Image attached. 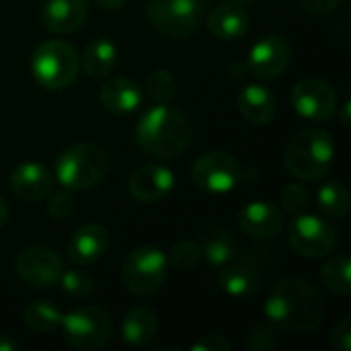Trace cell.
Listing matches in <instances>:
<instances>
[{"mask_svg":"<svg viewBox=\"0 0 351 351\" xmlns=\"http://www.w3.org/2000/svg\"><path fill=\"white\" fill-rule=\"evenodd\" d=\"M327 315L321 290L304 278H286L278 282L265 302V317L276 329L292 335L317 331Z\"/></svg>","mask_w":351,"mask_h":351,"instance_id":"1","label":"cell"},{"mask_svg":"<svg viewBox=\"0 0 351 351\" xmlns=\"http://www.w3.org/2000/svg\"><path fill=\"white\" fill-rule=\"evenodd\" d=\"M136 144L154 158H179L191 144V123L169 103H156L138 119Z\"/></svg>","mask_w":351,"mask_h":351,"instance_id":"2","label":"cell"},{"mask_svg":"<svg viewBox=\"0 0 351 351\" xmlns=\"http://www.w3.org/2000/svg\"><path fill=\"white\" fill-rule=\"evenodd\" d=\"M335 162V142L327 130L311 128L298 132L284 150L286 169L300 181H319Z\"/></svg>","mask_w":351,"mask_h":351,"instance_id":"3","label":"cell"},{"mask_svg":"<svg viewBox=\"0 0 351 351\" xmlns=\"http://www.w3.org/2000/svg\"><path fill=\"white\" fill-rule=\"evenodd\" d=\"M56 181L68 191H86L97 187L109 173L107 152L90 142H78L64 148L56 162Z\"/></svg>","mask_w":351,"mask_h":351,"instance_id":"4","label":"cell"},{"mask_svg":"<svg viewBox=\"0 0 351 351\" xmlns=\"http://www.w3.org/2000/svg\"><path fill=\"white\" fill-rule=\"evenodd\" d=\"M80 58L72 43L62 39L43 41L31 58V72L39 86L47 90H62L70 86L78 74Z\"/></svg>","mask_w":351,"mask_h":351,"instance_id":"5","label":"cell"},{"mask_svg":"<svg viewBox=\"0 0 351 351\" xmlns=\"http://www.w3.org/2000/svg\"><path fill=\"white\" fill-rule=\"evenodd\" d=\"M64 339L78 351H95L105 348L113 335V319L101 306H80L62 317Z\"/></svg>","mask_w":351,"mask_h":351,"instance_id":"6","label":"cell"},{"mask_svg":"<svg viewBox=\"0 0 351 351\" xmlns=\"http://www.w3.org/2000/svg\"><path fill=\"white\" fill-rule=\"evenodd\" d=\"M169 274V259L156 247L130 251L121 265V280L134 296H152L160 290Z\"/></svg>","mask_w":351,"mask_h":351,"instance_id":"7","label":"cell"},{"mask_svg":"<svg viewBox=\"0 0 351 351\" xmlns=\"http://www.w3.org/2000/svg\"><path fill=\"white\" fill-rule=\"evenodd\" d=\"M204 0H148L146 16L171 39L191 37L204 16Z\"/></svg>","mask_w":351,"mask_h":351,"instance_id":"8","label":"cell"},{"mask_svg":"<svg viewBox=\"0 0 351 351\" xmlns=\"http://www.w3.org/2000/svg\"><path fill=\"white\" fill-rule=\"evenodd\" d=\"M290 247L306 259H323L337 247V228L325 216L298 214L288 228Z\"/></svg>","mask_w":351,"mask_h":351,"instance_id":"9","label":"cell"},{"mask_svg":"<svg viewBox=\"0 0 351 351\" xmlns=\"http://www.w3.org/2000/svg\"><path fill=\"white\" fill-rule=\"evenodd\" d=\"M191 177L193 183L208 193H228L241 179V165L232 154L224 150H212L193 162Z\"/></svg>","mask_w":351,"mask_h":351,"instance_id":"10","label":"cell"},{"mask_svg":"<svg viewBox=\"0 0 351 351\" xmlns=\"http://www.w3.org/2000/svg\"><path fill=\"white\" fill-rule=\"evenodd\" d=\"M290 101L294 111L308 121H325L337 109V93L323 78H304L296 82Z\"/></svg>","mask_w":351,"mask_h":351,"instance_id":"11","label":"cell"},{"mask_svg":"<svg viewBox=\"0 0 351 351\" xmlns=\"http://www.w3.org/2000/svg\"><path fill=\"white\" fill-rule=\"evenodd\" d=\"M16 276L31 288H51L58 284L64 263L58 253L47 247H29L21 251L14 263Z\"/></svg>","mask_w":351,"mask_h":351,"instance_id":"12","label":"cell"},{"mask_svg":"<svg viewBox=\"0 0 351 351\" xmlns=\"http://www.w3.org/2000/svg\"><path fill=\"white\" fill-rule=\"evenodd\" d=\"M292 60V45L282 35L261 37L249 51L247 70L259 80H274L282 76Z\"/></svg>","mask_w":351,"mask_h":351,"instance_id":"13","label":"cell"},{"mask_svg":"<svg viewBox=\"0 0 351 351\" xmlns=\"http://www.w3.org/2000/svg\"><path fill=\"white\" fill-rule=\"evenodd\" d=\"M175 187V175L162 165H144L136 169L128 181L130 195L140 204H156Z\"/></svg>","mask_w":351,"mask_h":351,"instance_id":"14","label":"cell"},{"mask_svg":"<svg viewBox=\"0 0 351 351\" xmlns=\"http://www.w3.org/2000/svg\"><path fill=\"white\" fill-rule=\"evenodd\" d=\"M10 191L23 202H41L53 191V175L39 162L16 165L8 177Z\"/></svg>","mask_w":351,"mask_h":351,"instance_id":"15","label":"cell"},{"mask_svg":"<svg viewBox=\"0 0 351 351\" xmlns=\"http://www.w3.org/2000/svg\"><path fill=\"white\" fill-rule=\"evenodd\" d=\"M239 226L247 237L274 239L284 228V210L271 202H251L239 214Z\"/></svg>","mask_w":351,"mask_h":351,"instance_id":"16","label":"cell"},{"mask_svg":"<svg viewBox=\"0 0 351 351\" xmlns=\"http://www.w3.org/2000/svg\"><path fill=\"white\" fill-rule=\"evenodd\" d=\"M88 16L86 0H45L41 6V25L45 31L66 35L78 31Z\"/></svg>","mask_w":351,"mask_h":351,"instance_id":"17","label":"cell"},{"mask_svg":"<svg viewBox=\"0 0 351 351\" xmlns=\"http://www.w3.org/2000/svg\"><path fill=\"white\" fill-rule=\"evenodd\" d=\"M107 247H109V234L101 224H82L72 232L66 253L74 265L84 267L99 261L105 255Z\"/></svg>","mask_w":351,"mask_h":351,"instance_id":"18","label":"cell"},{"mask_svg":"<svg viewBox=\"0 0 351 351\" xmlns=\"http://www.w3.org/2000/svg\"><path fill=\"white\" fill-rule=\"evenodd\" d=\"M206 25L214 37L222 41H237L247 35L251 19L243 6H239L237 2H226L208 12Z\"/></svg>","mask_w":351,"mask_h":351,"instance_id":"19","label":"cell"},{"mask_svg":"<svg viewBox=\"0 0 351 351\" xmlns=\"http://www.w3.org/2000/svg\"><path fill=\"white\" fill-rule=\"evenodd\" d=\"M144 99V90L128 76L109 78L101 88V103L107 111L117 115L134 113Z\"/></svg>","mask_w":351,"mask_h":351,"instance_id":"20","label":"cell"},{"mask_svg":"<svg viewBox=\"0 0 351 351\" xmlns=\"http://www.w3.org/2000/svg\"><path fill=\"white\" fill-rule=\"evenodd\" d=\"M237 107L241 115L255 125H265L276 117V97L263 84H245L239 90Z\"/></svg>","mask_w":351,"mask_h":351,"instance_id":"21","label":"cell"},{"mask_svg":"<svg viewBox=\"0 0 351 351\" xmlns=\"http://www.w3.org/2000/svg\"><path fill=\"white\" fill-rule=\"evenodd\" d=\"M158 333V317L148 306H134L121 319V337L132 348L148 346Z\"/></svg>","mask_w":351,"mask_h":351,"instance_id":"22","label":"cell"},{"mask_svg":"<svg viewBox=\"0 0 351 351\" xmlns=\"http://www.w3.org/2000/svg\"><path fill=\"white\" fill-rule=\"evenodd\" d=\"M117 56H119L117 45L109 37H97L84 47L80 66L90 78H105L113 72L117 64Z\"/></svg>","mask_w":351,"mask_h":351,"instance_id":"23","label":"cell"},{"mask_svg":"<svg viewBox=\"0 0 351 351\" xmlns=\"http://www.w3.org/2000/svg\"><path fill=\"white\" fill-rule=\"evenodd\" d=\"M220 269L222 271L218 276V284H220V288L228 296H232V298H249V296H253L257 292L259 278L249 267H243V265H224Z\"/></svg>","mask_w":351,"mask_h":351,"instance_id":"24","label":"cell"},{"mask_svg":"<svg viewBox=\"0 0 351 351\" xmlns=\"http://www.w3.org/2000/svg\"><path fill=\"white\" fill-rule=\"evenodd\" d=\"M317 204L325 218L343 220L350 214V191L341 181H329L317 191Z\"/></svg>","mask_w":351,"mask_h":351,"instance_id":"25","label":"cell"},{"mask_svg":"<svg viewBox=\"0 0 351 351\" xmlns=\"http://www.w3.org/2000/svg\"><path fill=\"white\" fill-rule=\"evenodd\" d=\"M62 313L47 300H33L23 308V323L39 335H47L62 325Z\"/></svg>","mask_w":351,"mask_h":351,"instance_id":"26","label":"cell"},{"mask_svg":"<svg viewBox=\"0 0 351 351\" xmlns=\"http://www.w3.org/2000/svg\"><path fill=\"white\" fill-rule=\"evenodd\" d=\"M351 263L348 255H335L331 259L325 261V265L321 267V284L341 296V298H348L351 294V280H350Z\"/></svg>","mask_w":351,"mask_h":351,"instance_id":"27","label":"cell"},{"mask_svg":"<svg viewBox=\"0 0 351 351\" xmlns=\"http://www.w3.org/2000/svg\"><path fill=\"white\" fill-rule=\"evenodd\" d=\"M144 90L154 103H171L177 97V80L169 70H154L148 74Z\"/></svg>","mask_w":351,"mask_h":351,"instance_id":"28","label":"cell"},{"mask_svg":"<svg viewBox=\"0 0 351 351\" xmlns=\"http://www.w3.org/2000/svg\"><path fill=\"white\" fill-rule=\"evenodd\" d=\"M202 255H206L208 263L214 267H224L237 255V243L230 234H212L202 247Z\"/></svg>","mask_w":351,"mask_h":351,"instance_id":"29","label":"cell"},{"mask_svg":"<svg viewBox=\"0 0 351 351\" xmlns=\"http://www.w3.org/2000/svg\"><path fill=\"white\" fill-rule=\"evenodd\" d=\"M58 282H60L62 290H64L68 296L76 298V300L88 298V296L93 294V290H95L93 278H90L86 271L78 269V267H76V269H62Z\"/></svg>","mask_w":351,"mask_h":351,"instance_id":"30","label":"cell"},{"mask_svg":"<svg viewBox=\"0 0 351 351\" xmlns=\"http://www.w3.org/2000/svg\"><path fill=\"white\" fill-rule=\"evenodd\" d=\"M169 265H173L177 271H191L202 261V245L195 241H181L173 245L169 253Z\"/></svg>","mask_w":351,"mask_h":351,"instance_id":"31","label":"cell"},{"mask_svg":"<svg viewBox=\"0 0 351 351\" xmlns=\"http://www.w3.org/2000/svg\"><path fill=\"white\" fill-rule=\"evenodd\" d=\"M282 206L288 214L292 216H298V214H304L308 212V206H311V195L306 191V187L298 185V183H292V185H286L284 191H282Z\"/></svg>","mask_w":351,"mask_h":351,"instance_id":"32","label":"cell"},{"mask_svg":"<svg viewBox=\"0 0 351 351\" xmlns=\"http://www.w3.org/2000/svg\"><path fill=\"white\" fill-rule=\"evenodd\" d=\"M276 346H278V339H276V331L271 323L255 325L247 337V348L251 351H267L274 350Z\"/></svg>","mask_w":351,"mask_h":351,"instance_id":"33","label":"cell"},{"mask_svg":"<svg viewBox=\"0 0 351 351\" xmlns=\"http://www.w3.org/2000/svg\"><path fill=\"white\" fill-rule=\"evenodd\" d=\"M47 212L51 218L56 220H66L68 216L74 214V197H72V191L64 189V191H56V193H49L47 195Z\"/></svg>","mask_w":351,"mask_h":351,"instance_id":"34","label":"cell"},{"mask_svg":"<svg viewBox=\"0 0 351 351\" xmlns=\"http://www.w3.org/2000/svg\"><path fill=\"white\" fill-rule=\"evenodd\" d=\"M329 346L333 351H351V319L346 317L341 319L333 331H331V337H329Z\"/></svg>","mask_w":351,"mask_h":351,"instance_id":"35","label":"cell"},{"mask_svg":"<svg viewBox=\"0 0 351 351\" xmlns=\"http://www.w3.org/2000/svg\"><path fill=\"white\" fill-rule=\"evenodd\" d=\"M230 341L222 335H216V333H210V335H204L197 343L191 346V351H230Z\"/></svg>","mask_w":351,"mask_h":351,"instance_id":"36","label":"cell"},{"mask_svg":"<svg viewBox=\"0 0 351 351\" xmlns=\"http://www.w3.org/2000/svg\"><path fill=\"white\" fill-rule=\"evenodd\" d=\"M300 6L311 12V14H331L333 10H337V6L341 4V0H298Z\"/></svg>","mask_w":351,"mask_h":351,"instance_id":"37","label":"cell"},{"mask_svg":"<svg viewBox=\"0 0 351 351\" xmlns=\"http://www.w3.org/2000/svg\"><path fill=\"white\" fill-rule=\"evenodd\" d=\"M93 2H95L97 6L105 8V10H117V8L125 6L128 0H93Z\"/></svg>","mask_w":351,"mask_h":351,"instance_id":"38","label":"cell"},{"mask_svg":"<svg viewBox=\"0 0 351 351\" xmlns=\"http://www.w3.org/2000/svg\"><path fill=\"white\" fill-rule=\"evenodd\" d=\"M19 350V343L8 337V335H0V351H16Z\"/></svg>","mask_w":351,"mask_h":351,"instance_id":"39","label":"cell"},{"mask_svg":"<svg viewBox=\"0 0 351 351\" xmlns=\"http://www.w3.org/2000/svg\"><path fill=\"white\" fill-rule=\"evenodd\" d=\"M6 220H8V206H6V202L0 197V228L6 224Z\"/></svg>","mask_w":351,"mask_h":351,"instance_id":"40","label":"cell"},{"mask_svg":"<svg viewBox=\"0 0 351 351\" xmlns=\"http://www.w3.org/2000/svg\"><path fill=\"white\" fill-rule=\"evenodd\" d=\"M350 103H343V111H341V121H343V125H350Z\"/></svg>","mask_w":351,"mask_h":351,"instance_id":"41","label":"cell"},{"mask_svg":"<svg viewBox=\"0 0 351 351\" xmlns=\"http://www.w3.org/2000/svg\"><path fill=\"white\" fill-rule=\"evenodd\" d=\"M230 2H237V4H241V2H249V0H230Z\"/></svg>","mask_w":351,"mask_h":351,"instance_id":"42","label":"cell"}]
</instances>
